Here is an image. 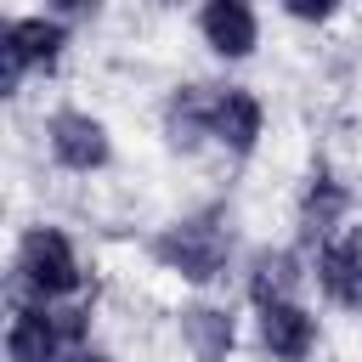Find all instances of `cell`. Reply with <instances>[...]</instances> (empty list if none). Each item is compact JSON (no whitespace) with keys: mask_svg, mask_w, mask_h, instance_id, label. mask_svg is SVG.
Masks as SVG:
<instances>
[{"mask_svg":"<svg viewBox=\"0 0 362 362\" xmlns=\"http://www.w3.org/2000/svg\"><path fill=\"white\" fill-rule=\"evenodd\" d=\"M226 249H232V238H226V226H221L215 215L175 221V226H164V232L153 238V255H158L175 277H187V283L221 277V272H226Z\"/></svg>","mask_w":362,"mask_h":362,"instance_id":"6da1fadb","label":"cell"},{"mask_svg":"<svg viewBox=\"0 0 362 362\" xmlns=\"http://www.w3.org/2000/svg\"><path fill=\"white\" fill-rule=\"evenodd\" d=\"M68 45V28L57 17H6L0 23V90L11 96L28 68H51Z\"/></svg>","mask_w":362,"mask_h":362,"instance_id":"7a4b0ae2","label":"cell"},{"mask_svg":"<svg viewBox=\"0 0 362 362\" xmlns=\"http://www.w3.org/2000/svg\"><path fill=\"white\" fill-rule=\"evenodd\" d=\"M17 277H23L40 300L74 294V288H79L74 243H68L57 226H28V232H23V243H17Z\"/></svg>","mask_w":362,"mask_h":362,"instance_id":"3957f363","label":"cell"},{"mask_svg":"<svg viewBox=\"0 0 362 362\" xmlns=\"http://www.w3.org/2000/svg\"><path fill=\"white\" fill-rule=\"evenodd\" d=\"M45 136H51L57 164H68V170H102V164H107V130H102V119L79 113V107L51 113Z\"/></svg>","mask_w":362,"mask_h":362,"instance_id":"277c9868","label":"cell"},{"mask_svg":"<svg viewBox=\"0 0 362 362\" xmlns=\"http://www.w3.org/2000/svg\"><path fill=\"white\" fill-rule=\"evenodd\" d=\"M68 345H74V339H68L62 311H45V305H23V311L11 317V328H6L11 362H57Z\"/></svg>","mask_w":362,"mask_h":362,"instance_id":"5b68a950","label":"cell"},{"mask_svg":"<svg viewBox=\"0 0 362 362\" xmlns=\"http://www.w3.org/2000/svg\"><path fill=\"white\" fill-rule=\"evenodd\" d=\"M260 345L277 362H300L317 345V317L294 300H272V305H260Z\"/></svg>","mask_w":362,"mask_h":362,"instance_id":"8992f818","label":"cell"},{"mask_svg":"<svg viewBox=\"0 0 362 362\" xmlns=\"http://www.w3.org/2000/svg\"><path fill=\"white\" fill-rule=\"evenodd\" d=\"M317 283L328 288V300L362 311V226H351L345 238L322 243V255H317Z\"/></svg>","mask_w":362,"mask_h":362,"instance_id":"52a82bcc","label":"cell"},{"mask_svg":"<svg viewBox=\"0 0 362 362\" xmlns=\"http://www.w3.org/2000/svg\"><path fill=\"white\" fill-rule=\"evenodd\" d=\"M198 28H204L209 51H221V57H249L255 40H260V17L243 0H209L198 11Z\"/></svg>","mask_w":362,"mask_h":362,"instance_id":"ba28073f","label":"cell"},{"mask_svg":"<svg viewBox=\"0 0 362 362\" xmlns=\"http://www.w3.org/2000/svg\"><path fill=\"white\" fill-rule=\"evenodd\" d=\"M209 136L221 147H232V153H255V141H260V102L249 90H238V85L215 90V102H209Z\"/></svg>","mask_w":362,"mask_h":362,"instance_id":"9c48e42d","label":"cell"},{"mask_svg":"<svg viewBox=\"0 0 362 362\" xmlns=\"http://www.w3.org/2000/svg\"><path fill=\"white\" fill-rule=\"evenodd\" d=\"M345 209H351V192H345L334 175H311V187H305V198H300V232H305V238L334 243V232H339Z\"/></svg>","mask_w":362,"mask_h":362,"instance_id":"30bf717a","label":"cell"},{"mask_svg":"<svg viewBox=\"0 0 362 362\" xmlns=\"http://www.w3.org/2000/svg\"><path fill=\"white\" fill-rule=\"evenodd\" d=\"M209 102H215L209 85H187V90L170 96V107H164V136H170V147H198V141L209 136Z\"/></svg>","mask_w":362,"mask_h":362,"instance_id":"8fae6325","label":"cell"},{"mask_svg":"<svg viewBox=\"0 0 362 362\" xmlns=\"http://www.w3.org/2000/svg\"><path fill=\"white\" fill-rule=\"evenodd\" d=\"M181 339L192 345L198 362H226L238 328H232V317L221 305H192V311H181Z\"/></svg>","mask_w":362,"mask_h":362,"instance_id":"7c38bea8","label":"cell"},{"mask_svg":"<svg viewBox=\"0 0 362 362\" xmlns=\"http://www.w3.org/2000/svg\"><path fill=\"white\" fill-rule=\"evenodd\" d=\"M294 283H300V260H294L288 249H260V255H255V266H249V294H255V305L288 300Z\"/></svg>","mask_w":362,"mask_h":362,"instance_id":"4fadbf2b","label":"cell"},{"mask_svg":"<svg viewBox=\"0 0 362 362\" xmlns=\"http://www.w3.org/2000/svg\"><path fill=\"white\" fill-rule=\"evenodd\" d=\"M68 362H113V356H102V351H74Z\"/></svg>","mask_w":362,"mask_h":362,"instance_id":"5bb4252c","label":"cell"}]
</instances>
